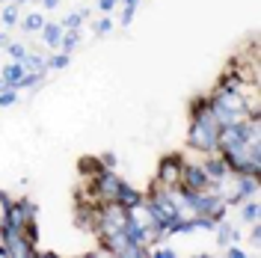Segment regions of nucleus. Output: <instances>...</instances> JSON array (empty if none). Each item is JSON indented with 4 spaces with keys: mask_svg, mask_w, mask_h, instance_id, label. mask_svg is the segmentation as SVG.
I'll return each instance as SVG.
<instances>
[{
    "mask_svg": "<svg viewBox=\"0 0 261 258\" xmlns=\"http://www.w3.org/2000/svg\"><path fill=\"white\" fill-rule=\"evenodd\" d=\"M220 122L214 119L211 107H208V95L196 98L190 104V128H187V145L199 151V154H211L217 151V140H220Z\"/></svg>",
    "mask_w": 261,
    "mask_h": 258,
    "instance_id": "nucleus-1",
    "label": "nucleus"
},
{
    "mask_svg": "<svg viewBox=\"0 0 261 258\" xmlns=\"http://www.w3.org/2000/svg\"><path fill=\"white\" fill-rule=\"evenodd\" d=\"M208 107H211L214 119H217L223 128H226V125H241V122L249 119L244 92H231V89L214 86L211 92H208Z\"/></svg>",
    "mask_w": 261,
    "mask_h": 258,
    "instance_id": "nucleus-2",
    "label": "nucleus"
},
{
    "mask_svg": "<svg viewBox=\"0 0 261 258\" xmlns=\"http://www.w3.org/2000/svg\"><path fill=\"white\" fill-rule=\"evenodd\" d=\"M122 184H125V178L119 175L116 169H98V175L89 181V190L98 199V205H104V202H116Z\"/></svg>",
    "mask_w": 261,
    "mask_h": 258,
    "instance_id": "nucleus-3",
    "label": "nucleus"
},
{
    "mask_svg": "<svg viewBox=\"0 0 261 258\" xmlns=\"http://www.w3.org/2000/svg\"><path fill=\"white\" fill-rule=\"evenodd\" d=\"M181 163H184V158H178V154H166V158L158 163L154 187H163V190L178 187V184H181Z\"/></svg>",
    "mask_w": 261,
    "mask_h": 258,
    "instance_id": "nucleus-4",
    "label": "nucleus"
},
{
    "mask_svg": "<svg viewBox=\"0 0 261 258\" xmlns=\"http://www.w3.org/2000/svg\"><path fill=\"white\" fill-rule=\"evenodd\" d=\"M184 190H190V193H202V190H208L211 187V181L205 175V169H202V163H181V184Z\"/></svg>",
    "mask_w": 261,
    "mask_h": 258,
    "instance_id": "nucleus-5",
    "label": "nucleus"
},
{
    "mask_svg": "<svg viewBox=\"0 0 261 258\" xmlns=\"http://www.w3.org/2000/svg\"><path fill=\"white\" fill-rule=\"evenodd\" d=\"M199 163H202V169H205V175H208V181H211V184H217V181H223L226 175H231V166L226 163V158H223L220 151L205 154Z\"/></svg>",
    "mask_w": 261,
    "mask_h": 258,
    "instance_id": "nucleus-6",
    "label": "nucleus"
},
{
    "mask_svg": "<svg viewBox=\"0 0 261 258\" xmlns=\"http://www.w3.org/2000/svg\"><path fill=\"white\" fill-rule=\"evenodd\" d=\"M214 235H217V243H220V246H226V243H241V228L234 226V223H228L226 217L217 220Z\"/></svg>",
    "mask_w": 261,
    "mask_h": 258,
    "instance_id": "nucleus-7",
    "label": "nucleus"
},
{
    "mask_svg": "<svg viewBox=\"0 0 261 258\" xmlns=\"http://www.w3.org/2000/svg\"><path fill=\"white\" fill-rule=\"evenodd\" d=\"M24 78V65L12 60V63H6L0 68V81H3V89H18V83Z\"/></svg>",
    "mask_w": 261,
    "mask_h": 258,
    "instance_id": "nucleus-8",
    "label": "nucleus"
},
{
    "mask_svg": "<svg viewBox=\"0 0 261 258\" xmlns=\"http://www.w3.org/2000/svg\"><path fill=\"white\" fill-rule=\"evenodd\" d=\"M146 199V193L143 190H137V187H130L128 181L122 184V190H119V196H116V202L122 205V208H134V205H140Z\"/></svg>",
    "mask_w": 261,
    "mask_h": 258,
    "instance_id": "nucleus-9",
    "label": "nucleus"
},
{
    "mask_svg": "<svg viewBox=\"0 0 261 258\" xmlns=\"http://www.w3.org/2000/svg\"><path fill=\"white\" fill-rule=\"evenodd\" d=\"M63 24H57V21H45V27H42V42L48 45V48H60V39H63Z\"/></svg>",
    "mask_w": 261,
    "mask_h": 258,
    "instance_id": "nucleus-10",
    "label": "nucleus"
},
{
    "mask_svg": "<svg viewBox=\"0 0 261 258\" xmlns=\"http://www.w3.org/2000/svg\"><path fill=\"white\" fill-rule=\"evenodd\" d=\"M238 208H241V223H246V226H255V223H258L261 205L255 202V199H246V202H241Z\"/></svg>",
    "mask_w": 261,
    "mask_h": 258,
    "instance_id": "nucleus-11",
    "label": "nucleus"
},
{
    "mask_svg": "<svg viewBox=\"0 0 261 258\" xmlns=\"http://www.w3.org/2000/svg\"><path fill=\"white\" fill-rule=\"evenodd\" d=\"M18 63L24 65V71H48V60L42 54H24Z\"/></svg>",
    "mask_w": 261,
    "mask_h": 258,
    "instance_id": "nucleus-12",
    "label": "nucleus"
},
{
    "mask_svg": "<svg viewBox=\"0 0 261 258\" xmlns=\"http://www.w3.org/2000/svg\"><path fill=\"white\" fill-rule=\"evenodd\" d=\"M77 45H81V30H63V39H60L63 54H74Z\"/></svg>",
    "mask_w": 261,
    "mask_h": 258,
    "instance_id": "nucleus-13",
    "label": "nucleus"
},
{
    "mask_svg": "<svg viewBox=\"0 0 261 258\" xmlns=\"http://www.w3.org/2000/svg\"><path fill=\"white\" fill-rule=\"evenodd\" d=\"M86 18H89V9H81V12H71V15H65L60 24H63L65 30H81Z\"/></svg>",
    "mask_w": 261,
    "mask_h": 258,
    "instance_id": "nucleus-14",
    "label": "nucleus"
},
{
    "mask_svg": "<svg viewBox=\"0 0 261 258\" xmlns=\"http://www.w3.org/2000/svg\"><path fill=\"white\" fill-rule=\"evenodd\" d=\"M45 74H48V71H24V78L18 83V92H21V89H36L39 83L45 81Z\"/></svg>",
    "mask_w": 261,
    "mask_h": 258,
    "instance_id": "nucleus-15",
    "label": "nucleus"
},
{
    "mask_svg": "<svg viewBox=\"0 0 261 258\" xmlns=\"http://www.w3.org/2000/svg\"><path fill=\"white\" fill-rule=\"evenodd\" d=\"M21 27H24L27 33H39L42 27H45V15H42V12H33V15H27L24 21H21Z\"/></svg>",
    "mask_w": 261,
    "mask_h": 258,
    "instance_id": "nucleus-16",
    "label": "nucleus"
},
{
    "mask_svg": "<svg viewBox=\"0 0 261 258\" xmlns=\"http://www.w3.org/2000/svg\"><path fill=\"white\" fill-rule=\"evenodd\" d=\"M68 63H71V54H57L48 60V71H63V68H68Z\"/></svg>",
    "mask_w": 261,
    "mask_h": 258,
    "instance_id": "nucleus-17",
    "label": "nucleus"
},
{
    "mask_svg": "<svg viewBox=\"0 0 261 258\" xmlns=\"http://www.w3.org/2000/svg\"><path fill=\"white\" fill-rule=\"evenodd\" d=\"M0 18H3V24H6V27L18 24V3H6V6H3V12H0Z\"/></svg>",
    "mask_w": 261,
    "mask_h": 258,
    "instance_id": "nucleus-18",
    "label": "nucleus"
},
{
    "mask_svg": "<svg viewBox=\"0 0 261 258\" xmlns=\"http://www.w3.org/2000/svg\"><path fill=\"white\" fill-rule=\"evenodd\" d=\"M175 255H178L175 249L161 246V243H151V246H148V258H175Z\"/></svg>",
    "mask_w": 261,
    "mask_h": 258,
    "instance_id": "nucleus-19",
    "label": "nucleus"
},
{
    "mask_svg": "<svg viewBox=\"0 0 261 258\" xmlns=\"http://www.w3.org/2000/svg\"><path fill=\"white\" fill-rule=\"evenodd\" d=\"M15 101H18V89H0V110L12 107Z\"/></svg>",
    "mask_w": 261,
    "mask_h": 258,
    "instance_id": "nucleus-20",
    "label": "nucleus"
},
{
    "mask_svg": "<svg viewBox=\"0 0 261 258\" xmlns=\"http://www.w3.org/2000/svg\"><path fill=\"white\" fill-rule=\"evenodd\" d=\"M98 163H101V169H116V154L113 151H104V154H98Z\"/></svg>",
    "mask_w": 261,
    "mask_h": 258,
    "instance_id": "nucleus-21",
    "label": "nucleus"
},
{
    "mask_svg": "<svg viewBox=\"0 0 261 258\" xmlns=\"http://www.w3.org/2000/svg\"><path fill=\"white\" fill-rule=\"evenodd\" d=\"M6 50H9V57H12V60H21V57L27 54V48H24L21 42H9V45H6Z\"/></svg>",
    "mask_w": 261,
    "mask_h": 258,
    "instance_id": "nucleus-22",
    "label": "nucleus"
},
{
    "mask_svg": "<svg viewBox=\"0 0 261 258\" xmlns=\"http://www.w3.org/2000/svg\"><path fill=\"white\" fill-rule=\"evenodd\" d=\"M95 33H98V36L113 33V21H110V18H101V21H95Z\"/></svg>",
    "mask_w": 261,
    "mask_h": 258,
    "instance_id": "nucleus-23",
    "label": "nucleus"
},
{
    "mask_svg": "<svg viewBox=\"0 0 261 258\" xmlns=\"http://www.w3.org/2000/svg\"><path fill=\"white\" fill-rule=\"evenodd\" d=\"M223 249H226V255H228V258H246V252L241 249V243H226Z\"/></svg>",
    "mask_w": 261,
    "mask_h": 258,
    "instance_id": "nucleus-24",
    "label": "nucleus"
},
{
    "mask_svg": "<svg viewBox=\"0 0 261 258\" xmlns=\"http://www.w3.org/2000/svg\"><path fill=\"white\" fill-rule=\"evenodd\" d=\"M134 15H137V9H134V6H122V27H130Z\"/></svg>",
    "mask_w": 261,
    "mask_h": 258,
    "instance_id": "nucleus-25",
    "label": "nucleus"
},
{
    "mask_svg": "<svg viewBox=\"0 0 261 258\" xmlns=\"http://www.w3.org/2000/svg\"><path fill=\"white\" fill-rule=\"evenodd\" d=\"M119 6V0H98V12H113Z\"/></svg>",
    "mask_w": 261,
    "mask_h": 258,
    "instance_id": "nucleus-26",
    "label": "nucleus"
},
{
    "mask_svg": "<svg viewBox=\"0 0 261 258\" xmlns=\"http://www.w3.org/2000/svg\"><path fill=\"white\" fill-rule=\"evenodd\" d=\"M57 3H60V0H42V6H45V9H57Z\"/></svg>",
    "mask_w": 261,
    "mask_h": 258,
    "instance_id": "nucleus-27",
    "label": "nucleus"
},
{
    "mask_svg": "<svg viewBox=\"0 0 261 258\" xmlns=\"http://www.w3.org/2000/svg\"><path fill=\"white\" fill-rule=\"evenodd\" d=\"M119 3H122V6H134V9L140 6V0H119Z\"/></svg>",
    "mask_w": 261,
    "mask_h": 258,
    "instance_id": "nucleus-28",
    "label": "nucleus"
},
{
    "mask_svg": "<svg viewBox=\"0 0 261 258\" xmlns=\"http://www.w3.org/2000/svg\"><path fill=\"white\" fill-rule=\"evenodd\" d=\"M6 45H9V36H6V33H0V48H6Z\"/></svg>",
    "mask_w": 261,
    "mask_h": 258,
    "instance_id": "nucleus-29",
    "label": "nucleus"
},
{
    "mask_svg": "<svg viewBox=\"0 0 261 258\" xmlns=\"http://www.w3.org/2000/svg\"><path fill=\"white\" fill-rule=\"evenodd\" d=\"M0 258H9V249H6L3 243H0Z\"/></svg>",
    "mask_w": 261,
    "mask_h": 258,
    "instance_id": "nucleus-30",
    "label": "nucleus"
},
{
    "mask_svg": "<svg viewBox=\"0 0 261 258\" xmlns=\"http://www.w3.org/2000/svg\"><path fill=\"white\" fill-rule=\"evenodd\" d=\"M12 3H27V0H12Z\"/></svg>",
    "mask_w": 261,
    "mask_h": 258,
    "instance_id": "nucleus-31",
    "label": "nucleus"
},
{
    "mask_svg": "<svg viewBox=\"0 0 261 258\" xmlns=\"http://www.w3.org/2000/svg\"><path fill=\"white\" fill-rule=\"evenodd\" d=\"M0 3H12V0H0Z\"/></svg>",
    "mask_w": 261,
    "mask_h": 258,
    "instance_id": "nucleus-32",
    "label": "nucleus"
},
{
    "mask_svg": "<svg viewBox=\"0 0 261 258\" xmlns=\"http://www.w3.org/2000/svg\"><path fill=\"white\" fill-rule=\"evenodd\" d=\"M0 89H3V81H0Z\"/></svg>",
    "mask_w": 261,
    "mask_h": 258,
    "instance_id": "nucleus-33",
    "label": "nucleus"
}]
</instances>
